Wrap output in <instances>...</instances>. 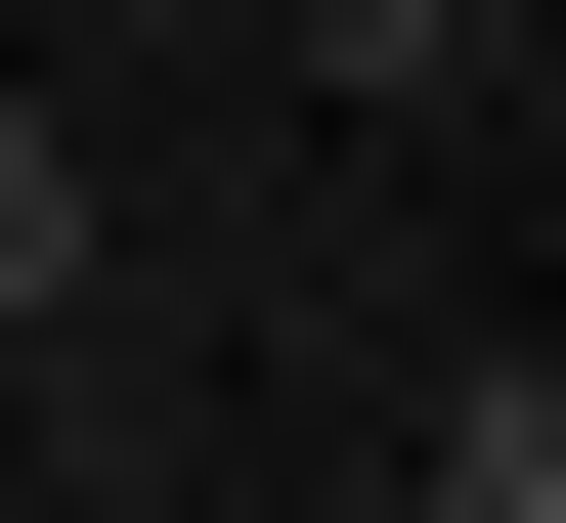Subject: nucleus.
I'll return each mask as SVG.
<instances>
[{
	"label": "nucleus",
	"mask_w": 566,
	"mask_h": 523,
	"mask_svg": "<svg viewBox=\"0 0 566 523\" xmlns=\"http://www.w3.org/2000/svg\"><path fill=\"white\" fill-rule=\"evenodd\" d=\"M0 305H87V175H44V87H0Z\"/></svg>",
	"instance_id": "7ed1b4c3"
},
{
	"label": "nucleus",
	"mask_w": 566,
	"mask_h": 523,
	"mask_svg": "<svg viewBox=\"0 0 566 523\" xmlns=\"http://www.w3.org/2000/svg\"><path fill=\"white\" fill-rule=\"evenodd\" d=\"M305 87H480V0H305Z\"/></svg>",
	"instance_id": "f03ea898"
},
{
	"label": "nucleus",
	"mask_w": 566,
	"mask_h": 523,
	"mask_svg": "<svg viewBox=\"0 0 566 523\" xmlns=\"http://www.w3.org/2000/svg\"><path fill=\"white\" fill-rule=\"evenodd\" d=\"M392 523H566V349H523V393H436V437H392Z\"/></svg>",
	"instance_id": "f257e3e1"
}]
</instances>
